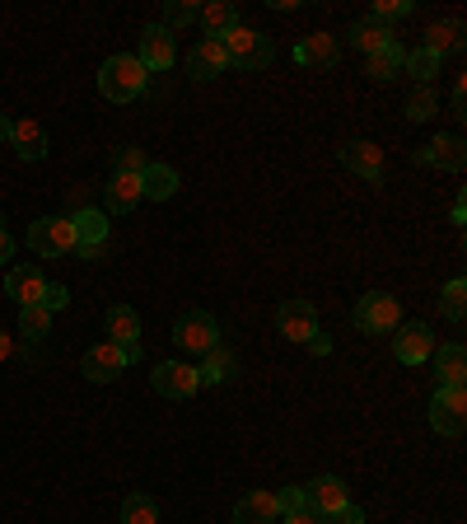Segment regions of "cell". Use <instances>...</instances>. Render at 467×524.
Wrapping results in <instances>:
<instances>
[{
	"label": "cell",
	"instance_id": "cell-46",
	"mask_svg": "<svg viewBox=\"0 0 467 524\" xmlns=\"http://www.w3.org/2000/svg\"><path fill=\"white\" fill-rule=\"evenodd\" d=\"M5 356H10V337L0 333V361H5Z\"/></svg>",
	"mask_w": 467,
	"mask_h": 524
},
{
	"label": "cell",
	"instance_id": "cell-16",
	"mask_svg": "<svg viewBox=\"0 0 467 524\" xmlns=\"http://www.w3.org/2000/svg\"><path fill=\"white\" fill-rule=\"evenodd\" d=\"M225 66H229V57H225V47H220V38H201V43L187 52V75H192V80H215Z\"/></svg>",
	"mask_w": 467,
	"mask_h": 524
},
{
	"label": "cell",
	"instance_id": "cell-11",
	"mask_svg": "<svg viewBox=\"0 0 467 524\" xmlns=\"http://www.w3.org/2000/svg\"><path fill=\"white\" fill-rule=\"evenodd\" d=\"M276 328H281V337H290V342H309V337L318 333V309H313L309 300H285V305L276 309Z\"/></svg>",
	"mask_w": 467,
	"mask_h": 524
},
{
	"label": "cell",
	"instance_id": "cell-29",
	"mask_svg": "<svg viewBox=\"0 0 467 524\" xmlns=\"http://www.w3.org/2000/svg\"><path fill=\"white\" fill-rule=\"evenodd\" d=\"M197 379L201 384H229V379H239V361L225 347H215V351H206V365L197 370Z\"/></svg>",
	"mask_w": 467,
	"mask_h": 524
},
{
	"label": "cell",
	"instance_id": "cell-35",
	"mask_svg": "<svg viewBox=\"0 0 467 524\" xmlns=\"http://www.w3.org/2000/svg\"><path fill=\"white\" fill-rule=\"evenodd\" d=\"M201 15V5H192V0H169L164 5V29H183V24H192V19Z\"/></svg>",
	"mask_w": 467,
	"mask_h": 524
},
{
	"label": "cell",
	"instance_id": "cell-10",
	"mask_svg": "<svg viewBox=\"0 0 467 524\" xmlns=\"http://www.w3.org/2000/svg\"><path fill=\"white\" fill-rule=\"evenodd\" d=\"M393 356L402 365H421L435 356V333L430 323H402V333L393 337Z\"/></svg>",
	"mask_w": 467,
	"mask_h": 524
},
{
	"label": "cell",
	"instance_id": "cell-14",
	"mask_svg": "<svg viewBox=\"0 0 467 524\" xmlns=\"http://www.w3.org/2000/svg\"><path fill=\"white\" fill-rule=\"evenodd\" d=\"M299 492H304V506H309V510H318V515H332V510H341L346 501H351V492H346V482H341V478H332V473H327V478H313L309 487H299Z\"/></svg>",
	"mask_w": 467,
	"mask_h": 524
},
{
	"label": "cell",
	"instance_id": "cell-19",
	"mask_svg": "<svg viewBox=\"0 0 467 524\" xmlns=\"http://www.w3.org/2000/svg\"><path fill=\"white\" fill-rule=\"evenodd\" d=\"M10 146H15L19 160H29V164L47 160V131H43V122H15V131H10Z\"/></svg>",
	"mask_w": 467,
	"mask_h": 524
},
{
	"label": "cell",
	"instance_id": "cell-37",
	"mask_svg": "<svg viewBox=\"0 0 467 524\" xmlns=\"http://www.w3.org/2000/svg\"><path fill=\"white\" fill-rule=\"evenodd\" d=\"M411 15V0H379V5H374V24H393V19H407Z\"/></svg>",
	"mask_w": 467,
	"mask_h": 524
},
{
	"label": "cell",
	"instance_id": "cell-8",
	"mask_svg": "<svg viewBox=\"0 0 467 524\" xmlns=\"http://www.w3.org/2000/svg\"><path fill=\"white\" fill-rule=\"evenodd\" d=\"M127 351L113 347V342H99V347L85 351V361H80V375L89 379V384H113L122 370H127Z\"/></svg>",
	"mask_w": 467,
	"mask_h": 524
},
{
	"label": "cell",
	"instance_id": "cell-42",
	"mask_svg": "<svg viewBox=\"0 0 467 524\" xmlns=\"http://www.w3.org/2000/svg\"><path fill=\"white\" fill-rule=\"evenodd\" d=\"M15 258V239H10V230L0 225V262H10Z\"/></svg>",
	"mask_w": 467,
	"mask_h": 524
},
{
	"label": "cell",
	"instance_id": "cell-41",
	"mask_svg": "<svg viewBox=\"0 0 467 524\" xmlns=\"http://www.w3.org/2000/svg\"><path fill=\"white\" fill-rule=\"evenodd\" d=\"M285 524H327V515H318V510H295V515H285Z\"/></svg>",
	"mask_w": 467,
	"mask_h": 524
},
{
	"label": "cell",
	"instance_id": "cell-21",
	"mask_svg": "<svg viewBox=\"0 0 467 524\" xmlns=\"http://www.w3.org/2000/svg\"><path fill=\"white\" fill-rule=\"evenodd\" d=\"M276 520H281V510H276L271 492H248L234 506V524H276Z\"/></svg>",
	"mask_w": 467,
	"mask_h": 524
},
{
	"label": "cell",
	"instance_id": "cell-38",
	"mask_svg": "<svg viewBox=\"0 0 467 524\" xmlns=\"http://www.w3.org/2000/svg\"><path fill=\"white\" fill-rule=\"evenodd\" d=\"M38 305H43L47 314H57V309H66V305H71V291H66V286H47Z\"/></svg>",
	"mask_w": 467,
	"mask_h": 524
},
{
	"label": "cell",
	"instance_id": "cell-13",
	"mask_svg": "<svg viewBox=\"0 0 467 524\" xmlns=\"http://www.w3.org/2000/svg\"><path fill=\"white\" fill-rule=\"evenodd\" d=\"M43 291H47V277L33 267V262H19V267H10V277H5V295H10L19 309L38 305V300H43Z\"/></svg>",
	"mask_w": 467,
	"mask_h": 524
},
{
	"label": "cell",
	"instance_id": "cell-34",
	"mask_svg": "<svg viewBox=\"0 0 467 524\" xmlns=\"http://www.w3.org/2000/svg\"><path fill=\"white\" fill-rule=\"evenodd\" d=\"M444 314H449L453 323H463V314H467V281L463 277H453L449 286H444Z\"/></svg>",
	"mask_w": 467,
	"mask_h": 524
},
{
	"label": "cell",
	"instance_id": "cell-2",
	"mask_svg": "<svg viewBox=\"0 0 467 524\" xmlns=\"http://www.w3.org/2000/svg\"><path fill=\"white\" fill-rule=\"evenodd\" d=\"M99 89H103V99H113V103L141 99V94H145V66L131 57V52L108 57V61H103V71H99Z\"/></svg>",
	"mask_w": 467,
	"mask_h": 524
},
{
	"label": "cell",
	"instance_id": "cell-24",
	"mask_svg": "<svg viewBox=\"0 0 467 524\" xmlns=\"http://www.w3.org/2000/svg\"><path fill=\"white\" fill-rule=\"evenodd\" d=\"M173 192H178V169H169V164H145L141 197H150V202H169Z\"/></svg>",
	"mask_w": 467,
	"mask_h": 524
},
{
	"label": "cell",
	"instance_id": "cell-4",
	"mask_svg": "<svg viewBox=\"0 0 467 524\" xmlns=\"http://www.w3.org/2000/svg\"><path fill=\"white\" fill-rule=\"evenodd\" d=\"M355 328L360 333H393L397 319H402V305H397V295L388 291H369L360 305H355Z\"/></svg>",
	"mask_w": 467,
	"mask_h": 524
},
{
	"label": "cell",
	"instance_id": "cell-32",
	"mask_svg": "<svg viewBox=\"0 0 467 524\" xmlns=\"http://www.w3.org/2000/svg\"><path fill=\"white\" fill-rule=\"evenodd\" d=\"M402 71L416 75V80L425 85V80L439 71V57H435V52H425V47H416V52H407V57H402Z\"/></svg>",
	"mask_w": 467,
	"mask_h": 524
},
{
	"label": "cell",
	"instance_id": "cell-9",
	"mask_svg": "<svg viewBox=\"0 0 467 524\" xmlns=\"http://www.w3.org/2000/svg\"><path fill=\"white\" fill-rule=\"evenodd\" d=\"M150 384H155V393H164V398H192V393L201 389L197 365H187V361H164V365H155Z\"/></svg>",
	"mask_w": 467,
	"mask_h": 524
},
{
	"label": "cell",
	"instance_id": "cell-17",
	"mask_svg": "<svg viewBox=\"0 0 467 524\" xmlns=\"http://www.w3.org/2000/svg\"><path fill=\"white\" fill-rule=\"evenodd\" d=\"M103 206L117 211V216H127L141 206V174H113L108 178V188H103Z\"/></svg>",
	"mask_w": 467,
	"mask_h": 524
},
{
	"label": "cell",
	"instance_id": "cell-1",
	"mask_svg": "<svg viewBox=\"0 0 467 524\" xmlns=\"http://www.w3.org/2000/svg\"><path fill=\"white\" fill-rule=\"evenodd\" d=\"M220 47H225L229 66H239V71H267L271 61H276V47H271L267 33L248 29V24H234V29L220 38Z\"/></svg>",
	"mask_w": 467,
	"mask_h": 524
},
{
	"label": "cell",
	"instance_id": "cell-23",
	"mask_svg": "<svg viewBox=\"0 0 467 524\" xmlns=\"http://www.w3.org/2000/svg\"><path fill=\"white\" fill-rule=\"evenodd\" d=\"M393 29L388 24H374V19H360V24H351V47L355 52H365V57H374V52H383V47H393Z\"/></svg>",
	"mask_w": 467,
	"mask_h": 524
},
{
	"label": "cell",
	"instance_id": "cell-15",
	"mask_svg": "<svg viewBox=\"0 0 467 524\" xmlns=\"http://www.w3.org/2000/svg\"><path fill=\"white\" fill-rule=\"evenodd\" d=\"M341 164H346L351 174H360L365 183H379L383 178V150L374 146V141H346V146H341Z\"/></svg>",
	"mask_w": 467,
	"mask_h": 524
},
{
	"label": "cell",
	"instance_id": "cell-3",
	"mask_svg": "<svg viewBox=\"0 0 467 524\" xmlns=\"http://www.w3.org/2000/svg\"><path fill=\"white\" fill-rule=\"evenodd\" d=\"M29 248L38 258H66L75 253V225L71 216H43L29 225Z\"/></svg>",
	"mask_w": 467,
	"mask_h": 524
},
{
	"label": "cell",
	"instance_id": "cell-25",
	"mask_svg": "<svg viewBox=\"0 0 467 524\" xmlns=\"http://www.w3.org/2000/svg\"><path fill=\"white\" fill-rule=\"evenodd\" d=\"M71 225H75V244H89V248H103V244H108V220H103L99 206H89V211H75Z\"/></svg>",
	"mask_w": 467,
	"mask_h": 524
},
{
	"label": "cell",
	"instance_id": "cell-43",
	"mask_svg": "<svg viewBox=\"0 0 467 524\" xmlns=\"http://www.w3.org/2000/svg\"><path fill=\"white\" fill-rule=\"evenodd\" d=\"M304 347H309L313 356H327V351H332V337H318V333H313L309 342H304Z\"/></svg>",
	"mask_w": 467,
	"mask_h": 524
},
{
	"label": "cell",
	"instance_id": "cell-30",
	"mask_svg": "<svg viewBox=\"0 0 467 524\" xmlns=\"http://www.w3.org/2000/svg\"><path fill=\"white\" fill-rule=\"evenodd\" d=\"M122 524H159V506H155V496H127L122 501Z\"/></svg>",
	"mask_w": 467,
	"mask_h": 524
},
{
	"label": "cell",
	"instance_id": "cell-7",
	"mask_svg": "<svg viewBox=\"0 0 467 524\" xmlns=\"http://www.w3.org/2000/svg\"><path fill=\"white\" fill-rule=\"evenodd\" d=\"M103 342H113V347L127 351V361L136 365L141 361V314L127 305H113L108 309V337Z\"/></svg>",
	"mask_w": 467,
	"mask_h": 524
},
{
	"label": "cell",
	"instance_id": "cell-22",
	"mask_svg": "<svg viewBox=\"0 0 467 524\" xmlns=\"http://www.w3.org/2000/svg\"><path fill=\"white\" fill-rule=\"evenodd\" d=\"M425 164H439V169H449V174H463V164H467L463 136H435V141L425 146Z\"/></svg>",
	"mask_w": 467,
	"mask_h": 524
},
{
	"label": "cell",
	"instance_id": "cell-45",
	"mask_svg": "<svg viewBox=\"0 0 467 524\" xmlns=\"http://www.w3.org/2000/svg\"><path fill=\"white\" fill-rule=\"evenodd\" d=\"M10 131H15V122H10V117L0 113V141H10Z\"/></svg>",
	"mask_w": 467,
	"mask_h": 524
},
{
	"label": "cell",
	"instance_id": "cell-12",
	"mask_svg": "<svg viewBox=\"0 0 467 524\" xmlns=\"http://www.w3.org/2000/svg\"><path fill=\"white\" fill-rule=\"evenodd\" d=\"M145 71H169L173 61H178V47H173V33L164 24H150L141 29V57H136Z\"/></svg>",
	"mask_w": 467,
	"mask_h": 524
},
{
	"label": "cell",
	"instance_id": "cell-39",
	"mask_svg": "<svg viewBox=\"0 0 467 524\" xmlns=\"http://www.w3.org/2000/svg\"><path fill=\"white\" fill-rule=\"evenodd\" d=\"M276 510H281V515H295V510H304V492H299V487H285V492L276 496Z\"/></svg>",
	"mask_w": 467,
	"mask_h": 524
},
{
	"label": "cell",
	"instance_id": "cell-44",
	"mask_svg": "<svg viewBox=\"0 0 467 524\" xmlns=\"http://www.w3.org/2000/svg\"><path fill=\"white\" fill-rule=\"evenodd\" d=\"M71 206L75 211H89V188H71Z\"/></svg>",
	"mask_w": 467,
	"mask_h": 524
},
{
	"label": "cell",
	"instance_id": "cell-40",
	"mask_svg": "<svg viewBox=\"0 0 467 524\" xmlns=\"http://www.w3.org/2000/svg\"><path fill=\"white\" fill-rule=\"evenodd\" d=\"M327 524H365V510L346 501L341 510H332V515H327Z\"/></svg>",
	"mask_w": 467,
	"mask_h": 524
},
{
	"label": "cell",
	"instance_id": "cell-31",
	"mask_svg": "<svg viewBox=\"0 0 467 524\" xmlns=\"http://www.w3.org/2000/svg\"><path fill=\"white\" fill-rule=\"evenodd\" d=\"M47 328H52V314H47L43 305H29V309H19V333L29 337V342H43Z\"/></svg>",
	"mask_w": 467,
	"mask_h": 524
},
{
	"label": "cell",
	"instance_id": "cell-33",
	"mask_svg": "<svg viewBox=\"0 0 467 524\" xmlns=\"http://www.w3.org/2000/svg\"><path fill=\"white\" fill-rule=\"evenodd\" d=\"M145 150L141 146H117L113 150V174H145Z\"/></svg>",
	"mask_w": 467,
	"mask_h": 524
},
{
	"label": "cell",
	"instance_id": "cell-28",
	"mask_svg": "<svg viewBox=\"0 0 467 524\" xmlns=\"http://www.w3.org/2000/svg\"><path fill=\"white\" fill-rule=\"evenodd\" d=\"M402 43H393V47H383V52H374V57H365V75L369 80H379V85H388V80H397L402 75Z\"/></svg>",
	"mask_w": 467,
	"mask_h": 524
},
{
	"label": "cell",
	"instance_id": "cell-5",
	"mask_svg": "<svg viewBox=\"0 0 467 524\" xmlns=\"http://www.w3.org/2000/svg\"><path fill=\"white\" fill-rule=\"evenodd\" d=\"M173 337H178V347L192 351V356H206V351L220 347V328H215V319L206 314V309L183 314V319L173 323Z\"/></svg>",
	"mask_w": 467,
	"mask_h": 524
},
{
	"label": "cell",
	"instance_id": "cell-36",
	"mask_svg": "<svg viewBox=\"0 0 467 524\" xmlns=\"http://www.w3.org/2000/svg\"><path fill=\"white\" fill-rule=\"evenodd\" d=\"M435 113H439V99L421 85L416 94H411V103H407V117H411V122H425V117H435Z\"/></svg>",
	"mask_w": 467,
	"mask_h": 524
},
{
	"label": "cell",
	"instance_id": "cell-6",
	"mask_svg": "<svg viewBox=\"0 0 467 524\" xmlns=\"http://www.w3.org/2000/svg\"><path fill=\"white\" fill-rule=\"evenodd\" d=\"M430 426L439 436H463L467 431V393L463 389H435L430 398Z\"/></svg>",
	"mask_w": 467,
	"mask_h": 524
},
{
	"label": "cell",
	"instance_id": "cell-27",
	"mask_svg": "<svg viewBox=\"0 0 467 524\" xmlns=\"http://www.w3.org/2000/svg\"><path fill=\"white\" fill-rule=\"evenodd\" d=\"M458 47H463V24H458V19H444V24H430V29H425V52L449 57Z\"/></svg>",
	"mask_w": 467,
	"mask_h": 524
},
{
	"label": "cell",
	"instance_id": "cell-26",
	"mask_svg": "<svg viewBox=\"0 0 467 524\" xmlns=\"http://www.w3.org/2000/svg\"><path fill=\"white\" fill-rule=\"evenodd\" d=\"M197 19L206 24V33H211V38H225V33L239 24V10H234V0H206Z\"/></svg>",
	"mask_w": 467,
	"mask_h": 524
},
{
	"label": "cell",
	"instance_id": "cell-20",
	"mask_svg": "<svg viewBox=\"0 0 467 524\" xmlns=\"http://www.w3.org/2000/svg\"><path fill=\"white\" fill-rule=\"evenodd\" d=\"M463 375H467V351H463V342H449V347H439V356H435L439 389H463Z\"/></svg>",
	"mask_w": 467,
	"mask_h": 524
},
{
	"label": "cell",
	"instance_id": "cell-18",
	"mask_svg": "<svg viewBox=\"0 0 467 524\" xmlns=\"http://www.w3.org/2000/svg\"><path fill=\"white\" fill-rule=\"evenodd\" d=\"M337 57H341V43L332 38V33H309L304 43L295 47V61L299 66H337Z\"/></svg>",
	"mask_w": 467,
	"mask_h": 524
}]
</instances>
